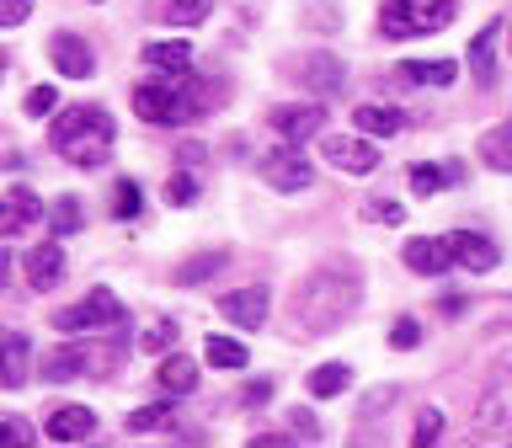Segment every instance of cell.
<instances>
[{
	"mask_svg": "<svg viewBox=\"0 0 512 448\" xmlns=\"http://www.w3.org/2000/svg\"><path fill=\"white\" fill-rule=\"evenodd\" d=\"M112 139H118V128H112L107 118V107H96V102H75V107H64L54 128H48V144L70 160V166L80 171H96L107 160L112 150Z\"/></svg>",
	"mask_w": 512,
	"mask_h": 448,
	"instance_id": "cell-1",
	"label": "cell"
},
{
	"mask_svg": "<svg viewBox=\"0 0 512 448\" xmlns=\"http://www.w3.org/2000/svg\"><path fill=\"white\" fill-rule=\"evenodd\" d=\"M203 107H208V91L192 86V70L187 75H155V80H144V86H134V112L155 128L192 123Z\"/></svg>",
	"mask_w": 512,
	"mask_h": 448,
	"instance_id": "cell-2",
	"label": "cell"
},
{
	"mask_svg": "<svg viewBox=\"0 0 512 448\" xmlns=\"http://www.w3.org/2000/svg\"><path fill=\"white\" fill-rule=\"evenodd\" d=\"M352 304H358V283L320 272V278L299 283V294H294V320H299V326H315V331H336V326L347 320Z\"/></svg>",
	"mask_w": 512,
	"mask_h": 448,
	"instance_id": "cell-3",
	"label": "cell"
},
{
	"mask_svg": "<svg viewBox=\"0 0 512 448\" xmlns=\"http://www.w3.org/2000/svg\"><path fill=\"white\" fill-rule=\"evenodd\" d=\"M459 0H384L379 6V32L384 38H422V32H443L454 22Z\"/></svg>",
	"mask_w": 512,
	"mask_h": 448,
	"instance_id": "cell-4",
	"label": "cell"
},
{
	"mask_svg": "<svg viewBox=\"0 0 512 448\" xmlns=\"http://www.w3.org/2000/svg\"><path fill=\"white\" fill-rule=\"evenodd\" d=\"M128 310H123V299L112 294V288H91L86 304H75V310H59L54 315V326L64 336H80V331H96V326H123Z\"/></svg>",
	"mask_w": 512,
	"mask_h": 448,
	"instance_id": "cell-5",
	"label": "cell"
},
{
	"mask_svg": "<svg viewBox=\"0 0 512 448\" xmlns=\"http://www.w3.org/2000/svg\"><path fill=\"white\" fill-rule=\"evenodd\" d=\"M262 176H267V187H278V192H304L315 182V166H310V155H299V144H283V150H272L262 160Z\"/></svg>",
	"mask_w": 512,
	"mask_h": 448,
	"instance_id": "cell-6",
	"label": "cell"
},
{
	"mask_svg": "<svg viewBox=\"0 0 512 448\" xmlns=\"http://www.w3.org/2000/svg\"><path fill=\"white\" fill-rule=\"evenodd\" d=\"M507 432H512V374L496 379L475 411V438H507Z\"/></svg>",
	"mask_w": 512,
	"mask_h": 448,
	"instance_id": "cell-7",
	"label": "cell"
},
{
	"mask_svg": "<svg viewBox=\"0 0 512 448\" xmlns=\"http://www.w3.org/2000/svg\"><path fill=\"white\" fill-rule=\"evenodd\" d=\"M267 118H272V128H278V139L304 144V139H315L320 128H326V107L320 102H294V107H272Z\"/></svg>",
	"mask_w": 512,
	"mask_h": 448,
	"instance_id": "cell-8",
	"label": "cell"
},
{
	"mask_svg": "<svg viewBox=\"0 0 512 448\" xmlns=\"http://www.w3.org/2000/svg\"><path fill=\"white\" fill-rule=\"evenodd\" d=\"M267 304H272L267 288L246 283V288H230V294L219 299V315L235 320V326H246V331H256V326H267Z\"/></svg>",
	"mask_w": 512,
	"mask_h": 448,
	"instance_id": "cell-9",
	"label": "cell"
},
{
	"mask_svg": "<svg viewBox=\"0 0 512 448\" xmlns=\"http://www.w3.org/2000/svg\"><path fill=\"white\" fill-rule=\"evenodd\" d=\"M43 219V198L32 187H11L0 192V235H22Z\"/></svg>",
	"mask_w": 512,
	"mask_h": 448,
	"instance_id": "cell-10",
	"label": "cell"
},
{
	"mask_svg": "<svg viewBox=\"0 0 512 448\" xmlns=\"http://www.w3.org/2000/svg\"><path fill=\"white\" fill-rule=\"evenodd\" d=\"M443 240H448V256H454L464 272H491L496 262H502V251H496L480 230H454V235H443Z\"/></svg>",
	"mask_w": 512,
	"mask_h": 448,
	"instance_id": "cell-11",
	"label": "cell"
},
{
	"mask_svg": "<svg viewBox=\"0 0 512 448\" xmlns=\"http://www.w3.org/2000/svg\"><path fill=\"white\" fill-rule=\"evenodd\" d=\"M320 155L331 160V166H342V171H374L379 166V150L368 139H347V134H326L320 139Z\"/></svg>",
	"mask_w": 512,
	"mask_h": 448,
	"instance_id": "cell-12",
	"label": "cell"
},
{
	"mask_svg": "<svg viewBox=\"0 0 512 448\" xmlns=\"http://www.w3.org/2000/svg\"><path fill=\"white\" fill-rule=\"evenodd\" d=\"M43 432L54 443H86L96 432V411L91 406H54V411H48V422H43Z\"/></svg>",
	"mask_w": 512,
	"mask_h": 448,
	"instance_id": "cell-13",
	"label": "cell"
},
{
	"mask_svg": "<svg viewBox=\"0 0 512 448\" xmlns=\"http://www.w3.org/2000/svg\"><path fill=\"white\" fill-rule=\"evenodd\" d=\"M48 59L59 64L64 75L70 80H91L96 75V59H91V48L75 38V32H54V38H48Z\"/></svg>",
	"mask_w": 512,
	"mask_h": 448,
	"instance_id": "cell-14",
	"label": "cell"
},
{
	"mask_svg": "<svg viewBox=\"0 0 512 448\" xmlns=\"http://www.w3.org/2000/svg\"><path fill=\"white\" fill-rule=\"evenodd\" d=\"M406 267L411 272H422V278H438V272H448V262H454V256H448V240H432V235H416V240H406Z\"/></svg>",
	"mask_w": 512,
	"mask_h": 448,
	"instance_id": "cell-15",
	"label": "cell"
},
{
	"mask_svg": "<svg viewBox=\"0 0 512 448\" xmlns=\"http://www.w3.org/2000/svg\"><path fill=\"white\" fill-rule=\"evenodd\" d=\"M27 278H32V288H54V283H64V246L59 240H43V246H32L27 251Z\"/></svg>",
	"mask_w": 512,
	"mask_h": 448,
	"instance_id": "cell-16",
	"label": "cell"
},
{
	"mask_svg": "<svg viewBox=\"0 0 512 448\" xmlns=\"http://www.w3.org/2000/svg\"><path fill=\"white\" fill-rule=\"evenodd\" d=\"M91 363H96L91 347H54V352L43 358V379H48V384H70V379L86 374Z\"/></svg>",
	"mask_w": 512,
	"mask_h": 448,
	"instance_id": "cell-17",
	"label": "cell"
},
{
	"mask_svg": "<svg viewBox=\"0 0 512 448\" xmlns=\"http://www.w3.org/2000/svg\"><path fill=\"white\" fill-rule=\"evenodd\" d=\"M352 123H358V134H374V139H390L406 128V112L390 107V102H363L358 112H352Z\"/></svg>",
	"mask_w": 512,
	"mask_h": 448,
	"instance_id": "cell-18",
	"label": "cell"
},
{
	"mask_svg": "<svg viewBox=\"0 0 512 448\" xmlns=\"http://www.w3.org/2000/svg\"><path fill=\"white\" fill-rule=\"evenodd\" d=\"M299 80L310 91H320V96H336L347 86V70H342V59H331V54H315V59H304L299 64Z\"/></svg>",
	"mask_w": 512,
	"mask_h": 448,
	"instance_id": "cell-19",
	"label": "cell"
},
{
	"mask_svg": "<svg viewBox=\"0 0 512 448\" xmlns=\"http://www.w3.org/2000/svg\"><path fill=\"white\" fill-rule=\"evenodd\" d=\"M395 70L406 86H454L459 64L454 59H406V64H395Z\"/></svg>",
	"mask_w": 512,
	"mask_h": 448,
	"instance_id": "cell-20",
	"label": "cell"
},
{
	"mask_svg": "<svg viewBox=\"0 0 512 448\" xmlns=\"http://www.w3.org/2000/svg\"><path fill=\"white\" fill-rule=\"evenodd\" d=\"M27 336H16V331H0V390H22V379H27Z\"/></svg>",
	"mask_w": 512,
	"mask_h": 448,
	"instance_id": "cell-21",
	"label": "cell"
},
{
	"mask_svg": "<svg viewBox=\"0 0 512 448\" xmlns=\"http://www.w3.org/2000/svg\"><path fill=\"white\" fill-rule=\"evenodd\" d=\"M144 64L160 75H187L192 70V43L171 38V43H144Z\"/></svg>",
	"mask_w": 512,
	"mask_h": 448,
	"instance_id": "cell-22",
	"label": "cell"
},
{
	"mask_svg": "<svg viewBox=\"0 0 512 448\" xmlns=\"http://www.w3.org/2000/svg\"><path fill=\"white\" fill-rule=\"evenodd\" d=\"M496 32H502V22H486L470 38V75L480 80V86H491V80H496Z\"/></svg>",
	"mask_w": 512,
	"mask_h": 448,
	"instance_id": "cell-23",
	"label": "cell"
},
{
	"mask_svg": "<svg viewBox=\"0 0 512 448\" xmlns=\"http://www.w3.org/2000/svg\"><path fill=\"white\" fill-rule=\"evenodd\" d=\"M155 379H160V390H166V395H192V390H198V363L182 358V352H166V363L155 368Z\"/></svg>",
	"mask_w": 512,
	"mask_h": 448,
	"instance_id": "cell-24",
	"label": "cell"
},
{
	"mask_svg": "<svg viewBox=\"0 0 512 448\" xmlns=\"http://www.w3.org/2000/svg\"><path fill=\"white\" fill-rule=\"evenodd\" d=\"M480 160H486L491 171H512V118L496 123L491 134H480Z\"/></svg>",
	"mask_w": 512,
	"mask_h": 448,
	"instance_id": "cell-25",
	"label": "cell"
},
{
	"mask_svg": "<svg viewBox=\"0 0 512 448\" xmlns=\"http://www.w3.org/2000/svg\"><path fill=\"white\" fill-rule=\"evenodd\" d=\"M203 358L214 363V368H230V374H240V368L251 363V352H246V342H235V336H208V342H203Z\"/></svg>",
	"mask_w": 512,
	"mask_h": 448,
	"instance_id": "cell-26",
	"label": "cell"
},
{
	"mask_svg": "<svg viewBox=\"0 0 512 448\" xmlns=\"http://www.w3.org/2000/svg\"><path fill=\"white\" fill-rule=\"evenodd\" d=\"M352 384V368L347 363H320L315 374H310V395L315 400H331V395H342Z\"/></svg>",
	"mask_w": 512,
	"mask_h": 448,
	"instance_id": "cell-27",
	"label": "cell"
},
{
	"mask_svg": "<svg viewBox=\"0 0 512 448\" xmlns=\"http://www.w3.org/2000/svg\"><path fill=\"white\" fill-rule=\"evenodd\" d=\"M48 224H54V235H75L80 224H86V208H80V198H59L54 208H48Z\"/></svg>",
	"mask_w": 512,
	"mask_h": 448,
	"instance_id": "cell-28",
	"label": "cell"
},
{
	"mask_svg": "<svg viewBox=\"0 0 512 448\" xmlns=\"http://www.w3.org/2000/svg\"><path fill=\"white\" fill-rule=\"evenodd\" d=\"M224 262H230V251H203V256H192V262H182L176 283H203V278H214Z\"/></svg>",
	"mask_w": 512,
	"mask_h": 448,
	"instance_id": "cell-29",
	"label": "cell"
},
{
	"mask_svg": "<svg viewBox=\"0 0 512 448\" xmlns=\"http://www.w3.org/2000/svg\"><path fill=\"white\" fill-rule=\"evenodd\" d=\"M208 11H214V0H171L166 22L171 27H198V22H208Z\"/></svg>",
	"mask_w": 512,
	"mask_h": 448,
	"instance_id": "cell-30",
	"label": "cell"
},
{
	"mask_svg": "<svg viewBox=\"0 0 512 448\" xmlns=\"http://www.w3.org/2000/svg\"><path fill=\"white\" fill-rule=\"evenodd\" d=\"M176 347V320H155L139 331V352H171Z\"/></svg>",
	"mask_w": 512,
	"mask_h": 448,
	"instance_id": "cell-31",
	"label": "cell"
},
{
	"mask_svg": "<svg viewBox=\"0 0 512 448\" xmlns=\"http://www.w3.org/2000/svg\"><path fill=\"white\" fill-rule=\"evenodd\" d=\"M139 208H144L139 182H118V187H112V214H118V219H134Z\"/></svg>",
	"mask_w": 512,
	"mask_h": 448,
	"instance_id": "cell-32",
	"label": "cell"
},
{
	"mask_svg": "<svg viewBox=\"0 0 512 448\" xmlns=\"http://www.w3.org/2000/svg\"><path fill=\"white\" fill-rule=\"evenodd\" d=\"M448 176H454V171H438V166H411V192H416V198H432V192H438V187L448 182Z\"/></svg>",
	"mask_w": 512,
	"mask_h": 448,
	"instance_id": "cell-33",
	"label": "cell"
},
{
	"mask_svg": "<svg viewBox=\"0 0 512 448\" xmlns=\"http://www.w3.org/2000/svg\"><path fill=\"white\" fill-rule=\"evenodd\" d=\"M438 438H443V411H432V406H427L422 416H416L411 443H416V448H427V443H438Z\"/></svg>",
	"mask_w": 512,
	"mask_h": 448,
	"instance_id": "cell-34",
	"label": "cell"
},
{
	"mask_svg": "<svg viewBox=\"0 0 512 448\" xmlns=\"http://www.w3.org/2000/svg\"><path fill=\"white\" fill-rule=\"evenodd\" d=\"M171 422V400H155V406H139L134 416H128V427L144 432V427H166Z\"/></svg>",
	"mask_w": 512,
	"mask_h": 448,
	"instance_id": "cell-35",
	"label": "cell"
},
{
	"mask_svg": "<svg viewBox=\"0 0 512 448\" xmlns=\"http://www.w3.org/2000/svg\"><path fill=\"white\" fill-rule=\"evenodd\" d=\"M390 347H395V352H411V347H422V326H416L411 315H400L395 326H390Z\"/></svg>",
	"mask_w": 512,
	"mask_h": 448,
	"instance_id": "cell-36",
	"label": "cell"
},
{
	"mask_svg": "<svg viewBox=\"0 0 512 448\" xmlns=\"http://www.w3.org/2000/svg\"><path fill=\"white\" fill-rule=\"evenodd\" d=\"M192 198H198V182H192L187 171H176L171 182H166V203H171V208H187Z\"/></svg>",
	"mask_w": 512,
	"mask_h": 448,
	"instance_id": "cell-37",
	"label": "cell"
},
{
	"mask_svg": "<svg viewBox=\"0 0 512 448\" xmlns=\"http://www.w3.org/2000/svg\"><path fill=\"white\" fill-rule=\"evenodd\" d=\"M38 0H0V27H22Z\"/></svg>",
	"mask_w": 512,
	"mask_h": 448,
	"instance_id": "cell-38",
	"label": "cell"
},
{
	"mask_svg": "<svg viewBox=\"0 0 512 448\" xmlns=\"http://www.w3.org/2000/svg\"><path fill=\"white\" fill-rule=\"evenodd\" d=\"M54 102H59V96H54V86H32V91H27V112H32V118H43V112H54Z\"/></svg>",
	"mask_w": 512,
	"mask_h": 448,
	"instance_id": "cell-39",
	"label": "cell"
},
{
	"mask_svg": "<svg viewBox=\"0 0 512 448\" xmlns=\"http://www.w3.org/2000/svg\"><path fill=\"white\" fill-rule=\"evenodd\" d=\"M0 443H11V448H27V443H32V427H27V422H16V416H11V422H0Z\"/></svg>",
	"mask_w": 512,
	"mask_h": 448,
	"instance_id": "cell-40",
	"label": "cell"
},
{
	"mask_svg": "<svg viewBox=\"0 0 512 448\" xmlns=\"http://www.w3.org/2000/svg\"><path fill=\"white\" fill-rule=\"evenodd\" d=\"M368 219H379V224H400V219H406V208H400V203H374V208H368Z\"/></svg>",
	"mask_w": 512,
	"mask_h": 448,
	"instance_id": "cell-41",
	"label": "cell"
},
{
	"mask_svg": "<svg viewBox=\"0 0 512 448\" xmlns=\"http://www.w3.org/2000/svg\"><path fill=\"white\" fill-rule=\"evenodd\" d=\"M294 427H299V432H310V438H315V432H320V427H315V416L304 411V406H294Z\"/></svg>",
	"mask_w": 512,
	"mask_h": 448,
	"instance_id": "cell-42",
	"label": "cell"
},
{
	"mask_svg": "<svg viewBox=\"0 0 512 448\" xmlns=\"http://www.w3.org/2000/svg\"><path fill=\"white\" fill-rule=\"evenodd\" d=\"M6 278H11V256L0 251V283H6Z\"/></svg>",
	"mask_w": 512,
	"mask_h": 448,
	"instance_id": "cell-43",
	"label": "cell"
},
{
	"mask_svg": "<svg viewBox=\"0 0 512 448\" xmlns=\"http://www.w3.org/2000/svg\"><path fill=\"white\" fill-rule=\"evenodd\" d=\"M0 80H6V54H0Z\"/></svg>",
	"mask_w": 512,
	"mask_h": 448,
	"instance_id": "cell-44",
	"label": "cell"
}]
</instances>
